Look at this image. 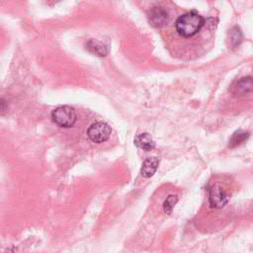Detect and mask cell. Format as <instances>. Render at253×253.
Here are the masks:
<instances>
[{
	"label": "cell",
	"instance_id": "9",
	"mask_svg": "<svg viewBox=\"0 0 253 253\" xmlns=\"http://www.w3.org/2000/svg\"><path fill=\"white\" fill-rule=\"evenodd\" d=\"M159 165V160L157 157H148L146 158L141 166L140 173L143 177L149 178L153 176V174L156 172Z\"/></svg>",
	"mask_w": 253,
	"mask_h": 253
},
{
	"label": "cell",
	"instance_id": "3",
	"mask_svg": "<svg viewBox=\"0 0 253 253\" xmlns=\"http://www.w3.org/2000/svg\"><path fill=\"white\" fill-rule=\"evenodd\" d=\"M112 133V128L111 126L103 122H97L92 124L88 130H87V135L88 137L96 143H101L109 139Z\"/></svg>",
	"mask_w": 253,
	"mask_h": 253
},
{
	"label": "cell",
	"instance_id": "1",
	"mask_svg": "<svg viewBox=\"0 0 253 253\" xmlns=\"http://www.w3.org/2000/svg\"><path fill=\"white\" fill-rule=\"evenodd\" d=\"M206 20L196 11L185 13L178 17L175 22V29L182 38H191L197 35L204 27Z\"/></svg>",
	"mask_w": 253,
	"mask_h": 253
},
{
	"label": "cell",
	"instance_id": "6",
	"mask_svg": "<svg viewBox=\"0 0 253 253\" xmlns=\"http://www.w3.org/2000/svg\"><path fill=\"white\" fill-rule=\"evenodd\" d=\"M85 46H86V49L89 50L91 53H93L97 56H100V57L106 56L109 52L108 46L104 42L97 41V40H93V39L89 40L86 42Z\"/></svg>",
	"mask_w": 253,
	"mask_h": 253
},
{
	"label": "cell",
	"instance_id": "4",
	"mask_svg": "<svg viewBox=\"0 0 253 253\" xmlns=\"http://www.w3.org/2000/svg\"><path fill=\"white\" fill-rule=\"evenodd\" d=\"M209 193V202L211 208L220 209L228 203V194L219 184H214L211 186Z\"/></svg>",
	"mask_w": 253,
	"mask_h": 253
},
{
	"label": "cell",
	"instance_id": "2",
	"mask_svg": "<svg viewBox=\"0 0 253 253\" xmlns=\"http://www.w3.org/2000/svg\"><path fill=\"white\" fill-rule=\"evenodd\" d=\"M76 112L70 106H60L51 113L52 121L61 127H71L76 123Z\"/></svg>",
	"mask_w": 253,
	"mask_h": 253
},
{
	"label": "cell",
	"instance_id": "13",
	"mask_svg": "<svg viewBox=\"0 0 253 253\" xmlns=\"http://www.w3.org/2000/svg\"><path fill=\"white\" fill-rule=\"evenodd\" d=\"M8 110V105H7V102L6 100L0 98V117L3 116Z\"/></svg>",
	"mask_w": 253,
	"mask_h": 253
},
{
	"label": "cell",
	"instance_id": "12",
	"mask_svg": "<svg viewBox=\"0 0 253 253\" xmlns=\"http://www.w3.org/2000/svg\"><path fill=\"white\" fill-rule=\"evenodd\" d=\"M231 41L233 42L234 45H238L239 42H241V33L238 28H234L232 31V36H231Z\"/></svg>",
	"mask_w": 253,
	"mask_h": 253
},
{
	"label": "cell",
	"instance_id": "5",
	"mask_svg": "<svg viewBox=\"0 0 253 253\" xmlns=\"http://www.w3.org/2000/svg\"><path fill=\"white\" fill-rule=\"evenodd\" d=\"M147 18L149 23L157 28L164 26L168 21V14L166 10L159 6H154L150 8L147 12Z\"/></svg>",
	"mask_w": 253,
	"mask_h": 253
},
{
	"label": "cell",
	"instance_id": "8",
	"mask_svg": "<svg viewBox=\"0 0 253 253\" xmlns=\"http://www.w3.org/2000/svg\"><path fill=\"white\" fill-rule=\"evenodd\" d=\"M134 144L136 147L145 150V151H149L151 149L154 148L155 146V142L152 139V137L150 136L149 133L147 132H143V133H139L134 137L133 140Z\"/></svg>",
	"mask_w": 253,
	"mask_h": 253
},
{
	"label": "cell",
	"instance_id": "11",
	"mask_svg": "<svg viewBox=\"0 0 253 253\" xmlns=\"http://www.w3.org/2000/svg\"><path fill=\"white\" fill-rule=\"evenodd\" d=\"M178 202V198L177 196H174V195H169L166 200L164 201V204H163V209H164V211L166 213H171L173 209H174V206L176 205V203Z\"/></svg>",
	"mask_w": 253,
	"mask_h": 253
},
{
	"label": "cell",
	"instance_id": "10",
	"mask_svg": "<svg viewBox=\"0 0 253 253\" xmlns=\"http://www.w3.org/2000/svg\"><path fill=\"white\" fill-rule=\"evenodd\" d=\"M248 137H249V133H248L247 131L238 129V130H236V131L232 134V136L230 137L228 146H229V147H235V146L241 144L242 142H244Z\"/></svg>",
	"mask_w": 253,
	"mask_h": 253
},
{
	"label": "cell",
	"instance_id": "7",
	"mask_svg": "<svg viewBox=\"0 0 253 253\" xmlns=\"http://www.w3.org/2000/svg\"><path fill=\"white\" fill-rule=\"evenodd\" d=\"M252 91V78L250 76L241 78L232 87V93L237 96L246 95Z\"/></svg>",
	"mask_w": 253,
	"mask_h": 253
}]
</instances>
